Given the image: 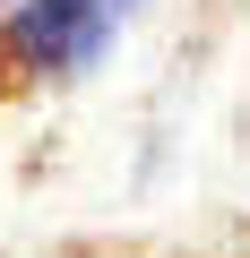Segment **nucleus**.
Here are the masks:
<instances>
[{
	"mask_svg": "<svg viewBox=\"0 0 250 258\" xmlns=\"http://www.w3.org/2000/svg\"><path fill=\"white\" fill-rule=\"evenodd\" d=\"M130 9H138V0H18V9H9V52L35 78H69V69H86L121 35Z\"/></svg>",
	"mask_w": 250,
	"mask_h": 258,
	"instance_id": "1",
	"label": "nucleus"
}]
</instances>
